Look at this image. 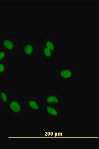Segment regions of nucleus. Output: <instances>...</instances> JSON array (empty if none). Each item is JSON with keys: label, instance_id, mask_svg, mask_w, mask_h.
<instances>
[{"label": "nucleus", "instance_id": "10", "mask_svg": "<svg viewBox=\"0 0 99 149\" xmlns=\"http://www.w3.org/2000/svg\"><path fill=\"white\" fill-rule=\"evenodd\" d=\"M0 101L3 104H6L8 101V94L3 88L0 89Z\"/></svg>", "mask_w": 99, "mask_h": 149}, {"label": "nucleus", "instance_id": "6", "mask_svg": "<svg viewBox=\"0 0 99 149\" xmlns=\"http://www.w3.org/2000/svg\"><path fill=\"white\" fill-rule=\"evenodd\" d=\"M40 53L42 57L46 59H50L52 58L55 54L45 47L42 45H41Z\"/></svg>", "mask_w": 99, "mask_h": 149}, {"label": "nucleus", "instance_id": "4", "mask_svg": "<svg viewBox=\"0 0 99 149\" xmlns=\"http://www.w3.org/2000/svg\"><path fill=\"white\" fill-rule=\"evenodd\" d=\"M9 108L11 112L14 114H19L21 112V104L18 101L16 100H12L10 102Z\"/></svg>", "mask_w": 99, "mask_h": 149}, {"label": "nucleus", "instance_id": "8", "mask_svg": "<svg viewBox=\"0 0 99 149\" xmlns=\"http://www.w3.org/2000/svg\"><path fill=\"white\" fill-rule=\"evenodd\" d=\"M45 110L47 113L52 117H57L59 115V111L52 106L50 105L47 106Z\"/></svg>", "mask_w": 99, "mask_h": 149}, {"label": "nucleus", "instance_id": "1", "mask_svg": "<svg viewBox=\"0 0 99 149\" xmlns=\"http://www.w3.org/2000/svg\"><path fill=\"white\" fill-rule=\"evenodd\" d=\"M21 48V56L22 59H34L40 53V43L35 40H22L20 42Z\"/></svg>", "mask_w": 99, "mask_h": 149}, {"label": "nucleus", "instance_id": "7", "mask_svg": "<svg viewBox=\"0 0 99 149\" xmlns=\"http://www.w3.org/2000/svg\"><path fill=\"white\" fill-rule=\"evenodd\" d=\"M46 103L48 105H57L60 103V100L59 97L55 94H52L48 96L45 100Z\"/></svg>", "mask_w": 99, "mask_h": 149}, {"label": "nucleus", "instance_id": "12", "mask_svg": "<svg viewBox=\"0 0 99 149\" xmlns=\"http://www.w3.org/2000/svg\"><path fill=\"white\" fill-rule=\"evenodd\" d=\"M8 54L5 51L0 49V62H4L7 60Z\"/></svg>", "mask_w": 99, "mask_h": 149}, {"label": "nucleus", "instance_id": "11", "mask_svg": "<svg viewBox=\"0 0 99 149\" xmlns=\"http://www.w3.org/2000/svg\"><path fill=\"white\" fill-rule=\"evenodd\" d=\"M7 71V66L5 62H0V78L5 76Z\"/></svg>", "mask_w": 99, "mask_h": 149}, {"label": "nucleus", "instance_id": "5", "mask_svg": "<svg viewBox=\"0 0 99 149\" xmlns=\"http://www.w3.org/2000/svg\"><path fill=\"white\" fill-rule=\"evenodd\" d=\"M59 75L62 79L69 80L73 77V72L70 68H65L60 71Z\"/></svg>", "mask_w": 99, "mask_h": 149}, {"label": "nucleus", "instance_id": "3", "mask_svg": "<svg viewBox=\"0 0 99 149\" xmlns=\"http://www.w3.org/2000/svg\"><path fill=\"white\" fill-rule=\"evenodd\" d=\"M47 37L41 40V45L45 47L54 53H57L61 48V45L58 42L56 38Z\"/></svg>", "mask_w": 99, "mask_h": 149}, {"label": "nucleus", "instance_id": "9", "mask_svg": "<svg viewBox=\"0 0 99 149\" xmlns=\"http://www.w3.org/2000/svg\"><path fill=\"white\" fill-rule=\"evenodd\" d=\"M28 106L32 110L38 111L40 110L41 107L40 104L35 100H30L28 101Z\"/></svg>", "mask_w": 99, "mask_h": 149}, {"label": "nucleus", "instance_id": "13", "mask_svg": "<svg viewBox=\"0 0 99 149\" xmlns=\"http://www.w3.org/2000/svg\"><path fill=\"white\" fill-rule=\"evenodd\" d=\"M1 34H0V42H1Z\"/></svg>", "mask_w": 99, "mask_h": 149}, {"label": "nucleus", "instance_id": "2", "mask_svg": "<svg viewBox=\"0 0 99 149\" xmlns=\"http://www.w3.org/2000/svg\"><path fill=\"white\" fill-rule=\"evenodd\" d=\"M20 42L13 37H4L1 39L0 49L5 51L7 53H13L19 50Z\"/></svg>", "mask_w": 99, "mask_h": 149}]
</instances>
